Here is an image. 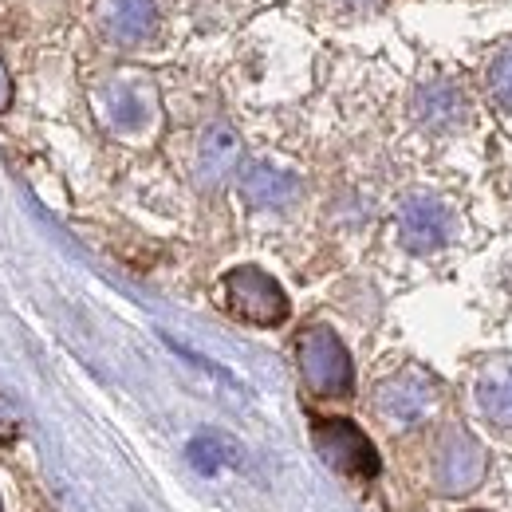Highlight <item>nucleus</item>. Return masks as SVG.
<instances>
[{
  "instance_id": "1",
  "label": "nucleus",
  "mask_w": 512,
  "mask_h": 512,
  "mask_svg": "<svg viewBox=\"0 0 512 512\" xmlns=\"http://www.w3.org/2000/svg\"><path fill=\"white\" fill-rule=\"evenodd\" d=\"M296 359H300V375H304L312 394H320V398H347L351 394L355 367H351L343 339L331 327H308L296 343Z\"/></svg>"
},
{
  "instance_id": "2",
  "label": "nucleus",
  "mask_w": 512,
  "mask_h": 512,
  "mask_svg": "<svg viewBox=\"0 0 512 512\" xmlns=\"http://www.w3.org/2000/svg\"><path fill=\"white\" fill-rule=\"evenodd\" d=\"M225 304L237 320L256 323V327H276L288 320V296L276 284V276H268L256 264H241L233 272H225Z\"/></svg>"
},
{
  "instance_id": "3",
  "label": "nucleus",
  "mask_w": 512,
  "mask_h": 512,
  "mask_svg": "<svg viewBox=\"0 0 512 512\" xmlns=\"http://www.w3.org/2000/svg\"><path fill=\"white\" fill-rule=\"evenodd\" d=\"M312 438H316V449L331 469L351 473V477H375L379 473V453L351 418H316Z\"/></svg>"
},
{
  "instance_id": "4",
  "label": "nucleus",
  "mask_w": 512,
  "mask_h": 512,
  "mask_svg": "<svg viewBox=\"0 0 512 512\" xmlns=\"http://www.w3.org/2000/svg\"><path fill=\"white\" fill-rule=\"evenodd\" d=\"M438 383L426 375V371H414V367H406V371H398V375H390L379 383L375 390V406H379V414L390 418V422H398V426H414V422H422V418H430V410L438 406Z\"/></svg>"
},
{
  "instance_id": "5",
  "label": "nucleus",
  "mask_w": 512,
  "mask_h": 512,
  "mask_svg": "<svg viewBox=\"0 0 512 512\" xmlns=\"http://www.w3.org/2000/svg\"><path fill=\"white\" fill-rule=\"evenodd\" d=\"M485 477V446L469 430H449L434 449V481L438 489L457 497L477 489Z\"/></svg>"
},
{
  "instance_id": "6",
  "label": "nucleus",
  "mask_w": 512,
  "mask_h": 512,
  "mask_svg": "<svg viewBox=\"0 0 512 512\" xmlns=\"http://www.w3.org/2000/svg\"><path fill=\"white\" fill-rule=\"evenodd\" d=\"M398 237L410 253H438L453 237V213L430 193H414L398 209Z\"/></svg>"
},
{
  "instance_id": "7",
  "label": "nucleus",
  "mask_w": 512,
  "mask_h": 512,
  "mask_svg": "<svg viewBox=\"0 0 512 512\" xmlns=\"http://www.w3.org/2000/svg\"><path fill=\"white\" fill-rule=\"evenodd\" d=\"M469 91L453 79H426L414 91V123L426 134H457L469 127Z\"/></svg>"
},
{
  "instance_id": "8",
  "label": "nucleus",
  "mask_w": 512,
  "mask_h": 512,
  "mask_svg": "<svg viewBox=\"0 0 512 512\" xmlns=\"http://www.w3.org/2000/svg\"><path fill=\"white\" fill-rule=\"evenodd\" d=\"M99 28L111 44L119 48H138L158 36V0H95Z\"/></svg>"
},
{
  "instance_id": "9",
  "label": "nucleus",
  "mask_w": 512,
  "mask_h": 512,
  "mask_svg": "<svg viewBox=\"0 0 512 512\" xmlns=\"http://www.w3.org/2000/svg\"><path fill=\"white\" fill-rule=\"evenodd\" d=\"M241 162V134L229 123H209L197 138V182L201 186H221Z\"/></svg>"
},
{
  "instance_id": "10",
  "label": "nucleus",
  "mask_w": 512,
  "mask_h": 512,
  "mask_svg": "<svg viewBox=\"0 0 512 512\" xmlns=\"http://www.w3.org/2000/svg\"><path fill=\"white\" fill-rule=\"evenodd\" d=\"M241 197L253 209H288L300 197V178L272 162H249L241 170Z\"/></svg>"
},
{
  "instance_id": "11",
  "label": "nucleus",
  "mask_w": 512,
  "mask_h": 512,
  "mask_svg": "<svg viewBox=\"0 0 512 512\" xmlns=\"http://www.w3.org/2000/svg\"><path fill=\"white\" fill-rule=\"evenodd\" d=\"M473 398H477V410H481V418H485L489 426L509 430L512 434V359L489 363V367L477 375Z\"/></svg>"
},
{
  "instance_id": "12",
  "label": "nucleus",
  "mask_w": 512,
  "mask_h": 512,
  "mask_svg": "<svg viewBox=\"0 0 512 512\" xmlns=\"http://www.w3.org/2000/svg\"><path fill=\"white\" fill-rule=\"evenodd\" d=\"M103 107L115 130H142L154 115V91L146 83H111Z\"/></svg>"
},
{
  "instance_id": "13",
  "label": "nucleus",
  "mask_w": 512,
  "mask_h": 512,
  "mask_svg": "<svg viewBox=\"0 0 512 512\" xmlns=\"http://www.w3.org/2000/svg\"><path fill=\"white\" fill-rule=\"evenodd\" d=\"M186 457H190V465L197 473H205V477H213V473H221L225 465H237L241 461V449L233 446L225 434H197L186 449Z\"/></svg>"
},
{
  "instance_id": "14",
  "label": "nucleus",
  "mask_w": 512,
  "mask_h": 512,
  "mask_svg": "<svg viewBox=\"0 0 512 512\" xmlns=\"http://www.w3.org/2000/svg\"><path fill=\"white\" fill-rule=\"evenodd\" d=\"M485 91H489V103H493V107H501V111L512 115V44H505V48L489 60Z\"/></svg>"
},
{
  "instance_id": "15",
  "label": "nucleus",
  "mask_w": 512,
  "mask_h": 512,
  "mask_svg": "<svg viewBox=\"0 0 512 512\" xmlns=\"http://www.w3.org/2000/svg\"><path fill=\"white\" fill-rule=\"evenodd\" d=\"M16 434H20V414H16V406L8 398H0V446L12 442Z\"/></svg>"
},
{
  "instance_id": "16",
  "label": "nucleus",
  "mask_w": 512,
  "mask_h": 512,
  "mask_svg": "<svg viewBox=\"0 0 512 512\" xmlns=\"http://www.w3.org/2000/svg\"><path fill=\"white\" fill-rule=\"evenodd\" d=\"M335 8H343V12H375L383 0H331Z\"/></svg>"
},
{
  "instance_id": "17",
  "label": "nucleus",
  "mask_w": 512,
  "mask_h": 512,
  "mask_svg": "<svg viewBox=\"0 0 512 512\" xmlns=\"http://www.w3.org/2000/svg\"><path fill=\"white\" fill-rule=\"evenodd\" d=\"M12 107V79H8V67L0 60V115Z\"/></svg>"
},
{
  "instance_id": "18",
  "label": "nucleus",
  "mask_w": 512,
  "mask_h": 512,
  "mask_svg": "<svg viewBox=\"0 0 512 512\" xmlns=\"http://www.w3.org/2000/svg\"><path fill=\"white\" fill-rule=\"evenodd\" d=\"M0 512H4V505H0Z\"/></svg>"
}]
</instances>
